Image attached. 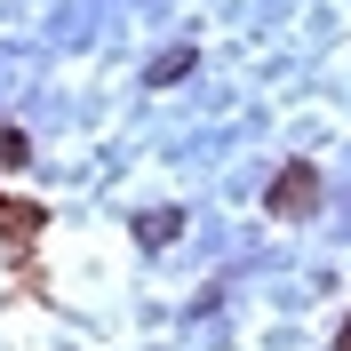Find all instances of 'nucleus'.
Here are the masks:
<instances>
[{"label":"nucleus","mask_w":351,"mask_h":351,"mask_svg":"<svg viewBox=\"0 0 351 351\" xmlns=\"http://www.w3.org/2000/svg\"><path fill=\"white\" fill-rule=\"evenodd\" d=\"M311 199H319V168H311V160L280 168V184H271V216H304Z\"/></svg>","instance_id":"nucleus-1"},{"label":"nucleus","mask_w":351,"mask_h":351,"mask_svg":"<svg viewBox=\"0 0 351 351\" xmlns=\"http://www.w3.org/2000/svg\"><path fill=\"white\" fill-rule=\"evenodd\" d=\"M136 240H144V247H160V240H176V208H160V216H144V223H136Z\"/></svg>","instance_id":"nucleus-2"}]
</instances>
